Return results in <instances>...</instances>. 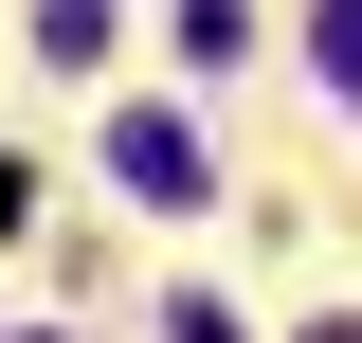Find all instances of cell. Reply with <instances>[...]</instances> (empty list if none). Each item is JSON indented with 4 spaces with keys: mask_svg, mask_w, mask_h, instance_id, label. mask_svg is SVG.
Instances as JSON below:
<instances>
[{
    "mask_svg": "<svg viewBox=\"0 0 362 343\" xmlns=\"http://www.w3.org/2000/svg\"><path fill=\"white\" fill-rule=\"evenodd\" d=\"M326 73H344V90H362V0H326Z\"/></svg>",
    "mask_w": 362,
    "mask_h": 343,
    "instance_id": "2",
    "label": "cell"
},
{
    "mask_svg": "<svg viewBox=\"0 0 362 343\" xmlns=\"http://www.w3.org/2000/svg\"><path fill=\"white\" fill-rule=\"evenodd\" d=\"M109 163H127V181H145V199H199V145H181V127H163V109H127V127H109Z\"/></svg>",
    "mask_w": 362,
    "mask_h": 343,
    "instance_id": "1",
    "label": "cell"
}]
</instances>
